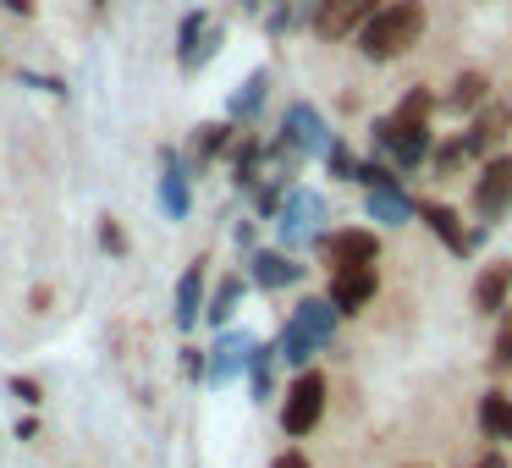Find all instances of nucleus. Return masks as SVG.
<instances>
[{
	"label": "nucleus",
	"mask_w": 512,
	"mask_h": 468,
	"mask_svg": "<svg viewBox=\"0 0 512 468\" xmlns=\"http://www.w3.org/2000/svg\"><path fill=\"white\" fill-rule=\"evenodd\" d=\"M512 298V259H496V265H485L474 276V309L479 314H501Z\"/></svg>",
	"instance_id": "20"
},
{
	"label": "nucleus",
	"mask_w": 512,
	"mask_h": 468,
	"mask_svg": "<svg viewBox=\"0 0 512 468\" xmlns=\"http://www.w3.org/2000/svg\"><path fill=\"white\" fill-rule=\"evenodd\" d=\"M485 100H490V78L468 67V72H457V78H452V89H446V100H441V105H446L452 116H474Z\"/></svg>",
	"instance_id": "21"
},
{
	"label": "nucleus",
	"mask_w": 512,
	"mask_h": 468,
	"mask_svg": "<svg viewBox=\"0 0 512 468\" xmlns=\"http://www.w3.org/2000/svg\"><path fill=\"white\" fill-rule=\"evenodd\" d=\"M248 287H254V281H248L243 270H232V276L215 281V287H210V303H204V325H215V331H232V320H237V309H243Z\"/></svg>",
	"instance_id": "15"
},
{
	"label": "nucleus",
	"mask_w": 512,
	"mask_h": 468,
	"mask_svg": "<svg viewBox=\"0 0 512 468\" xmlns=\"http://www.w3.org/2000/svg\"><path fill=\"white\" fill-rule=\"evenodd\" d=\"M287 28H292V0H287V6H270V12H265V34H270V39H281Z\"/></svg>",
	"instance_id": "34"
},
{
	"label": "nucleus",
	"mask_w": 512,
	"mask_h": 468,
	"mask_svg": "<svg viewBox=\"0 0 512 468\" xmlns=\"http://www.w3.org/2000/svg\"><path fill=\"white\" fill-rule=\"evenodd\" d=\"M0 391L23 402V413H39V408H45V380H39V375H6V380H0Z\"/></svg>",
	"instance_id": "29"
},
{
	"label": "nucleus",
	"mask_w": 512,
	"mask_h": 468,
	"mask_svg": "<svg viewBox=\"0 0 512 468\" xmlns=\"http://www.w3.org/2000/svg\"><path fill=\"white\" fill-rule=\"evenodd\" d=\"M375 292H380V270H336L325 298H331L336 314H364L375 303Z\"/></svg>",
	"instance_id": "13"
},
{
	"label": "nucleus",
	"mask_w": 512,
	"mask_h": 468,
	"mask_svg": "<svg viewBox=\"0 0 512 468\" xmlns=\"http://www.w3.org/2000/svg\"><path fill=\"white\" fill-rule=\"evenodd\" d=\"M430 111H435V94L430 89H408V94H402V105L391 111V122H397V127H424V122H430Z\"/></svg>",
	"instance_id": "27"
},
{
	"label": "nucleus",
	"mask_w": 512,
	"mask_h": 468,
	"mask_svg": "<svg viewBox=\"0 0 512 468\" xmlns=\"http://www.w3.org/2000/svg\"><path fill=\"white\" fill-rule=\"evenodd\" d=\"M468 160H474V149L463 144V133H457V138H446V144L430 155V171H435V177H457V171H463Z\"/></svg>",
	"instance_id": "28"
},
{
	"label": "nucleus",
	"mask_w": 512,
	"mask_h": 468,
	"mask_svg": "<svg viewBox=\"0 0 512 468\" xmlns=\"http://www.w3.org/2000/svg\"><path fill=\"white\" fill-rule=\"evenodd\" d=\"M474 210L485 221H501L512 210V155H490L485 171L474 177Z\"/></svg>",
	"instance_id": "9"
},
{
	"label": "nucleus",
	"mask_w": 512,
	"mask_h": 468,
	"mask_svg": "<svg viewBox=\"0 0 512 468\" xmlns=\"http://www.w3.org/2000/svg\"><path fill=\"white\" fill-rule=\"evenodd\" d=\"M155 204L166 221H188L193 215V171H188V155L171 144H160V177H155Z\"/></svg>",
	"instance_id": "5"
},
{
	"label": "nucleus",
	"mask_w": 512,
	"mask_h": 468,
	"mask_svg": "<svg viewBox=\"0 0 512 468\" xmlns=\"http://www.w3.org/2000/svg\"><path fill=\"white\" fill-rule=\"evenodd\" d=\"M281 138H287V144L298 149L303 160H309V155L325 160V149L336 144V133L325 127V116L314 111L309 100H292V105H287V116H281Z\"/></svg>",
	"instance_id": "6"
},
{
	"label": "nucleus",
	"mask_w": 512,
	"mask_h": 468,
	"mask_svg": "<svg viewBox=\"0 0 512 468\" xmlns=\"http://www.w3.org/2000/svg\"><path fill=\"white\" fill-rule=\"evenodd\" d=\"M17 78H23L28 89H39V94H56V100H67V78H56V72H17Z\"/></svg>",
	"instance_id": "32"
},
{
	"label": "nucleus",
	"mask_w": 512,
	"mask_h": 468,
	"mask_svg": "<svg viewBox=\"0 0 512 468\" xmlns=\"http://www.w3.org/2000/svg\"><path fill=\"white\" fill-rule=\"evenodd\" d=\"M232 243L243 248V254H254V248H259V226H254V221H237V226H232Z\"/></svg>",
	"instance_id": "36"
},
{
	"label": "nucleus",
	"mask_w": 512,
	"mask_h": 468,
	"mask_svg": "<svg viewBox=\"0 0 512 468\" xmlns=\"http://www.w3.org/2000/svg\"><path fill=\"white\" fill-rule=\"evenodd\" d=\"M276 342H254V353H248V391H254V402H270L276 397Z\"/></svg>",
	"instance_id": "22"
},
{
	"label": "nucleus",
	"mask_w": 512,
	"mask_h": 468,
	"mask_svg": "<svg viewBox=\"0 0 512 468\" xmlns=\"http://www.w3.org/2000/svg\"><path fill=\"white\" fill-rule=\"evenodd\" d=\"M314 353H320V347H314L309 336L298 331V325H292V320L281 325V336H276V358H281V364H292V369H309V358H314Z\"/></svg>",
	"instance_id": "25"
},
{
	"label": "nucleus",
	"mask_w": 512,
	"mask_h": 468,
	"mask_svg": "<svg viewBox=\"0 0 512 468\" xmlns=\"http://www.w3.org/2000/svg\"><path fill=\"white\" fill-rule=\"evenodd\" d=\"M386 0H320L314 6V39H325V45H336V39H347V34H358V28L369 23V17L380 12Z\"/></svg>",
	"instance_id": "7"
},
{
	"label": "nucleus",
	"mask_w": 512,
	"mask_h": 468,
	"mask_svg": "<svg viewBox=\"0 0 512 468\" xmlns=\"http://www.w3.org/2000/svg\"><path fill=\"white\" fill-rule=\"evenodd\" d=\"M50 303H56V292H50V287H34V292H28V309H34V314H45Z\"/></svg>",
	"instance_id": "39"
},
{
	"label": "nucleus",
	"mask_w": 512,
	"mask_h": 468,
	"mask_svg": "<svg viewBox=\"0 0 512 468\" xmlns=\"http://www.w3.org/2000/svg\"><path fill=\"white\" fill-rule=\"evenodd\" d=\"M479 435L485 441H512V397L507 391H485L479 397Z\"/></svg>",
	"instance_id": "23"
},
{
	"label": "nucleus",
	"mask_w": 512,
	"mask_h": 468,
	"mask_svg": "<svg viewBox=\"0 0 512 468\" xmlns=\"http://www.w3.org/2000/svg\"><path fill=\"white\" fill-rule=\"evenodd\" d=\"M204 364H210V358H204V347H182V375H188V380H204Z\"/></svg>",
	"instance_id": "35"
},
{
	"label": "nucleus",
	"mask_w": 512,
	"mask_h": 468,
	"mask_svg": "<svg viewBox=\"0 0 512 468\" xmlns=\"http://www.w3.org/2000/svg\"><path fill=\"white\" fill-rule=\"evenodd\" d=\"M369 199H364V210H369V221H380V226H408L413 215H419V204L402 193V182H380V188H364Z\"/></svg>",
	"instance_id": "17"
},
{
	"label": "nucleus",
	"mask_w": 512,
	"mask_h": 468,
	"mask_svg": "<svg viewBox=\"0 0 512 468\" xmlns=\"http://www.w3.org/2000/svg\"><path fill=\"white\" fill-rule=\"evenodd\" d=\"M265 94H270V72H265V67H254V72H248V78L232 89V100H226V122L254 127V122H259V111H265Z\"/></svg>",
	"instance_id": "16"
},
{
	"label": "nucleus",
	"mask_w": 512,
	"mask_h": 468,
	"mask_svg": "<svg viewBox=\"0 0 512 468\" xmlns=\"http://www.w3.org/2000/svg\"><path fill=\"white\" fill-rule=\"evenodd\" d=\"M419 221L430 226L435 237H441V248H446V254H457V259L468 254V232H463V215H457L452 204H441V199H419Z\"/></svg>",
	"instance_id": "18"
},
{
	"label": "nucleus",
	"mask_w": 512,
	"mask_h": 468,
	"mask_svg": "<svg viewBox=\"0 0 512 468\" xmlns=\"http://www.w3.org/2000/svg\"><path fill=\"white\" fill-rule=\"evenodd\" d=\"M512 133V111L507 105H496V100H485L474 116H468V133H463V144L474 149V160H490L501 149V138Z\"/></svg>",
	"instance_id": "12"
},
{
	"label": "nucleus",
	"mask_w": 512,
	"mask_h": 468,
	"mask_svg": "<svg viewBox=\"0 0 512 468\" xmlns=\"http://www.w3.org/2000/svg\"><path fill=\"white\" fill-rule=\"evenodd\" d=\"M490 364H496V369H512V314L501 320V331H496V347H490Z\"/></svg>",
	"instance_id": "33"
},
{
	"label": "nucleus",
	"mask_w": 512,
	"mask_h": 468,
	"mask_svg": "<svg viewBox=\"0 0 512 468\" xmlns=\"http://www.w3.org/2000/svg\"><path fill=\"white\" fill-rule=\"evenodd\" d=\"M12 435L17 441H39V413H23V419L12 424Z\"/></svg>",
	"instance_id": "38"
},
{
	"label": "nucleus",
	"mask_w": 512,
	"mask_h": 468,
	"mask_svg": "<svg viewBox=\"0 0 512 468\" xmlns=\"http://www.w3.org/2000/svg\"><path fill=\"white\" fill-rule=\"evenodd\" d=\"M221 45H226V28H221V23H210V28H204V39H199V50H193V61H188V72L210 67L215 50H221Z\"/></svg>",
	"instance_id": "31"
},
{
	"label": "nucleus",
	"mask_w": 512,
	"mask_h": 468,
	"mask_svg": "<svg viewBox=\"0 0 512 468\" xmlns=\"http://www.w3.org/2000/svg\"><path fill=\"white\" fill-rule=\"evenodd\" d=\"M325 397H331V386H325L320 369H298V375L287 380V391H281V435L303 441V435L325 419Z\"/></svg>",
	"instance_id": "2"
},
{
	"label": "nucleus",
	"mask_w": 512,
	"mask_h": 468,
	"mask_svg": "<svg viewBox=\"0 0 512 468\" xmlns=\"http://www.w3.org/2000/svg\"><path fill=\"white\" fill-rule=\"evenodd\" d=\"M94 243H100L105 259H133V237L122 232L116 215H100V221H94Z\"/></svg>",
	"instance_id": "26"
},
{
	"label": "nucleus",
	"mask_w": 512,
	"mask_h": 468,
	"mask_svg": "<svg viewBox=\"0 0 512 468\" xmlns=\"http://www.w3.org/2000/svg\"><path fill=\"white\" fill-rule=\"evenodd\" d=\"M320 221H325V199L309 188H287V199H281V215H276V237L287 254H298V248H314L320 243Z\"/></svg>",
	"instance_id": "3"
},
{
	"label": "nucleus",
	"mask_w": 512,
	"mask_h": 468,
	"mask_svg": "<svg viewBox=\"0 0 512 468\" xmlns=\"http://www.w3.org/2000/svg\"><path fill=\"white\" fill-rule=\"evenodd\" d=\"M270 468H309V457H303V452H281Z\"/></svg>",
	"instance_id": "40"
},
{
	"label": "nucleus",
	"mask_w": 512,
	"mask_h": 468,
	"mask_svg": "<svg viewBox=\"0 0 512 468\" xmlns=\"http://www.w3.org/2000/svg\"><path fill=\"white\" fill-rule=\"evenodd\" d=\"M424 39V0H386L364 28H358V56L364 61H397Z\"/></svg>",
	"instance_id": "1"
},
{
	"label": "nucleus",
	"mask_w": 512,
	"mask_h": 468,
	"mask_svg": "<svg viewBox=\"0 0 512 468\" xmlns=\"http://www.w3.org/2000/svg\"><path fill=\"white\" fill-rule=\"evenodd\" d=\"M215 17L204 12V6H193V12H182V23H177V67L188 72V61H193V50H199V39H204V28H210Z\"/></svg>",
	"instance_id": "24"
},
{
	"label": "nucleus",
	"mask_w": 512,
	"mask_h": 468,
	"mask_svg": "<svg viewBox=\"0 0 512 468\" xmlns=\"http://www.w3.org/2000/svg\"><path fill=\"white\" fill-rule=\"evenodd\" d=\"M210 259H193L188 270L177 276V292H171V320H177V331H193V325L204 320V303H210Z\"/></svg>",
	"instance_id": "8"
},
{
	"label": "nucleus",
	"mask_w": 512,
	"mask_h": 468,
	"mask_svg": "<svg viewBox=\"0 0 512 468\" xmlns=\"http://www.w3.org/2000/svg\"><path fill=\"white\" fill-rule=\"evenodd\" d=\"M237 144V122H199L188 138V171H204L215 160H226Z\"/></svg>",
	"instance_id": "14"
},
{
	"label": "nucleus",
	"mask_w": 512,
	"mask_h": 468,
	"mask_svg": "<svg viewBox=\"0 0 512 468\" xmlns=\"http://www.w3.org/2000/svg\"><path fill=\"white\" fill-rule=\"evenodd\" d=\"M474 468H512V463H507V452H490V457H479Z\"/></svg>",
	"instance_id": "41"
},
{
	"label": "nucleus",
	"mask_w": 512,
	"mask_h": 468,
	"mask_svg": "<svg viewBox=\"0 0 512 468\" xmlns=\"http://www.w3.org/2000/svg\"><path fill=\"white\" fill-rule=\"evenodd\" d=\"M89 6H94V12H105V6H111V0H89Z\"/></svg>",
	"instance_id": "43"
},
{
	"label": "nucleus",
	"mask_w": 512,
	"mask_h": 468,
	"mask_svg": "<svg viewBox=\"0 0 512 468\" xmlns=\"http://www.w3.org/2000/svg\"><path fill=\"white\" fill-rule=\"evenodd\" d=\"M336 320H342V314L331 309V298H298V309H292V325H298L320 353L336 342Z\"/></svg>",
	"instance_id": "19"
},
{
	"label": "nucleus",
	"mask_w": 512,
	"mask_h": 468,
	"mask_svg": "<svg viewBox=\"0 0 512 468\" xmlns=\"http://www.w3.org/2000/svg\"><path fill=\"white\" fill-rule=\"evenodd\" d=\"M320 259L325 270H375L380 265V237L369 226H336V232H320Z\"/></svg>",
	"instance_id": "4"
},
{
	"label": "nucleus",
	"mask_w": 512,
	"mask_h": 468,
	"mask_svg": "<svg viewBox=\"0 0 512 468\" xmlns=\"http://www.w3.org/2000/svg\"><path fill=\"white\" fill-rule=\"evenodd\" d=\"M248 281H254L259 292H287L303 281V265L287 248H254V254H248Z\"/></svg>",
	"instance_id": "11"
},
{
	"label": "nucleus",
	"mask_w": 512,
	"mask_h": 468,
	"mask_svg": "<svg viewBox=\"0 0 512 468\" xmlns=\"http://www.w3.org/2000/svg\"><path fill=\"white\" fill-rule=\"evenodd\" d=\"M237 6H243L248 17H265V6H270V0H237Z\"/></svg>",
	"instance_id": "42"
},
{
	"label": "nucleus",
	"mask_w": 512,
	"mask_h": 468,
	"mask_svg": "<svg viewBox=\"0 0 512 468\" xmlns=\"http://www.w3.org/2000/svg\"><path fill=\"white\" fill-rule=\"evenodd\" d=\"M358 166H364V160H358L353 149L342 144V138H336V144L325 149V171H331L336 182H358Z\"/></svg>",
	"instance_id": "30"
},
{
	"label": "nucleus",
	"mask_w": 512,
	"mask_h": 468,
	"mask_svg": "<svg viewBox=\"0 0 512 468\" xmlns=\"http://www.w3.org/2000/svg\"><path fill=\"white\" fill-rule=\"evenodd\" d=\"M0 12H12V17H23V23H34V17H39V0H0Z\"/></svg>",
	"instance_id": "37"
},
{
	"label": "nucleus",
	"mask_w": 512,
	"mask_h": 468,
	"mask_svg": "<svg viewBox=\"0 0 512 468\" xmlns=\"http://www.w3.org/2000/svg\"><path fill=\"white\" fill-rule=\"evenodd\" d=\"M248 353H254V336L248 331H221L215 347H204V386H226V380L248 375Z\"/></svg>",
	"instance_id": "10"
}]
</instances>
